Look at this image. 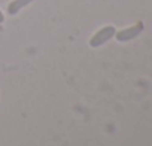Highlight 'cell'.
<instances>
[{
	"label": "cell",
	"instance_id": "6da1fadb",
	"mask_svg": "<svg viewBox=\"0 0 152 146\" xmlns=\"http://www.w3.org/2000/svg\"><path fill=\"white\" fill-rule=\"evenodd\" d=\"M115 27L113 26H106L103 28H100L97 33H94V36L90 39V46L91 48H99L102 45H104L106 42H109L112 37H115Z\"/></svg>",
	"mask_w": 152,
	"mask_h": 146
},
{
	"label": "cell",
	"instance_id": "7a4b0ae2",
	"mask_svg": "<svg viewBox=\"0 0 152 146\" xmlns=\"http://www.w3.org/2000/svg\"><path fill=\"white\" fill-rule=\"evenodd\" d=\"M143 28H145L143 23L139 21V23H136L134 26H131V27H128V28H124V30H121V31H116V33H115V37H116L118 42H128V40L136 39V37L143 31Z\"/></svg>",
	"mask_w": 152,
	"mask_h": 146
},
{
	"label": "cell",
	"instance_id": "3957f363",
	"mask_svg": "<svg viewBox=\"0 0 152 146\" xmlns=\"http://www.w3.org/2000/svg\"><path fill=\"white\" fill-rule=\"evenodd\" d=\"M33 2L34 0H12V2L8 5V14L9 15H17L21 9H24L26 6H28Z\"/></svg>",
	"mask_w": 152,
	"mask_h": 146
},
{
	"label": "cell",
	"instance_id": "277c9868",
	"mask_svg": "<svg viewBox=\"0 0 152 146\" xmlns=\"http://www.w3.org/2000/svg\"><path fill=\"white\" fill-rule=\"evenodd\" d=\"M3 21H5V15H3V12H2V11H0V24H2Z\"/></svg>",
	"mask_w": 152,
	"mask_h": 146
}]
</instances>
